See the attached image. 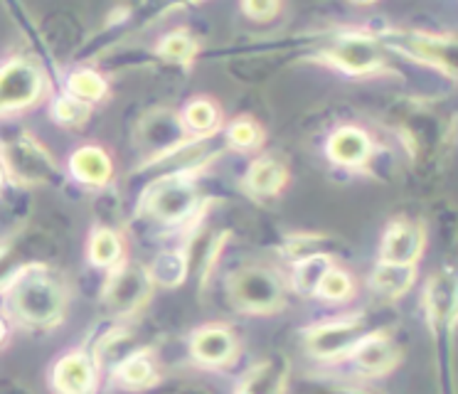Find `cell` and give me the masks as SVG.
I'll use <instances>...</instances> for the list:
<instances>
[{
    "label": "cell",
    "instance_id": "f1b7e54d",
    "mask_svg": "<svg viewBox=\"0 0 458 394\" xmlns=\"http://www.w3.org/2000/svg\"><path fill=\"white\" fill-rule=\"evenodd\" d=\"M279 10L276 3H244V13L254 20H269Z\"/></svg>",
    "mask_w": 458,
    "mask_h": 394
},
{
    "label": "cell",
    "instance_id": "3957f363",
    "mask_svg": "<svg viewBox=\"0 0 458 394\" xmlns=\"http://www.w3.org/2000/svg\"><path fill=\"white\" fill-rule=\"evenodd\" d=\"M195 190L182 177L160 180L148 190V210L160 219H182L192 210Z\"/></svg>",
    "mask_w": 458,
    "mask_h": 394
},
{
    "label": "cell",
    "instance_id": "277c9868",
    "mask_svg": "<svg viewBox=\"0 0 458 394\" xmlns=\"http://www.w3.org/2000/svg\"><path fill=\"white\" fill-rule=\"evenodd\" d=\"M232 288H234V298L251 311H267L281 301L279 278L264 269H250L240 274Z\"/></svg>",
    "mask_w": 458,
    "mask_h": 394
},
{
    "label": "cell",
    "instance_id": "8fae6325",
    "mask_svg": "<svg viewBox=\"0 0 458 394\" xmlns=\"http://www.w3.org/2000/svg\"><path fill=\"white\" fill-rule=\"evenodd\" d=\"M404 52L427 59L431 64L444 67L451 74H458V39L454 38H414L404 39Z\"/></svg>",
    "mask_w": 458,
    "mask_h": 394
},
{
    "label": "cell",
    "instance_id": "4dcf8cb0",
    "mask_svg": "<svg viewBox=\"0 0 458 394\" xmlns=\"http://www.w3.org/2000/svg\"><path fill=\"white\" fill-rule=\"evenodd\" d=\"M5 183V170H3V166H0V185Z\"/></svg>",
    "mask_w": 458,
    "mask_h": 394
},
{
    "label": "cell",
    "instance_id": "603a6c76",
    "mask_svg": "<svg viewBox=\"0 0 458 394\" xmlns=\"http://www.w3.org/2000/svg\"><path fill=\"white\" fill-rule=\"evenodd\" d=\"M185 124L195 133H205L209 128L217 126V108L212 107L209 101H192L185 108Z\"/></svg>",
    "mask_w": 458,
    "mask_h": 394
},
{
    "label": "cell",
    "instance_id": "5b68a950",
    "mask_svg": "<svg viewBox=\"0 0 458 394\" xmlns=\"http://www.w3.org/2000/svg\"><path fill=\"white\" fill-rule=\"evenodd\" d=\"M97 367L87 353H67L52 367V387L57 394H91Z\"/></svg>",
    "mask_w": 458,
    "mask_h": 394
},
{
    "label": "cell",
    "instance_id": "9c48e42d",
    "mask_svg": "<svg viewBox=\"0 0 458 394\" xmlns=\"http://www.w3.org/2000/svg\"><path fill=\"white\" fill-rule=\"evenodd\" d=\"M365 340L362 335V328L355 321L350 323H333L323 325L316 333H310V350L320 357H333V355L345 353V350H352L358 347L360 343Z\"/></svg>",
    "mask_w": 458,
    "mask_h": 394
},
{
    "label": "cell",
    "instance_id": "ac0fdd59",
    "mask_svg": "<svg viewBox=\"0 0 458 394\" xmlns=\"http://www.w3.org/2000/svg\"><path fill=\"white\" fill-rule=\"evenodd\" d=\"M414 278L411 266H399V264H382L375 269L372 274V286L377 288L379 294L387 296H399L402 291H407L409 284Z\"/></svg>",
    "mask_w": 458,
    "mask_h": 394
},
{
    "label": "cell",
    "instance_id": "4fadbf2b",
    "mask_svg": "<svg viewBox=\"0 0 458 394\" xmlns=\"http://www.w3.org/2000/svg\"><path fill=\"white\" fill-rule=\"evenodd\" d=\"M72 176L77 177L80 183L87 185H104L111 177V160L109 156L97 146L80 148L70 160Z\"/></svg>",
    "mask_w": 458,
    "mask_h": 394
},
{
    "label": "cell",
    "instance_id": "4316f807",
    "mask_svg": "<svg viewBox=\"0 0 458 394\" xmlns=\"http://www.w3.org/2000/svg\"><path fill=\"white\" fill-rule=\"evenodd\" d=\"M160 55L168 59H175V62H188V59H192V55H195V42H192L188 35L175 32V35H170V38L163 39Z\"/></svg>",
    "mask_w": 458,
    "mask_h": 394
},
{
    "label": "cell",
    "instance_id": "7c38bea8",
    "mask_svg": "<svg viewBox=\"0 0 458 394\" xmlns=\"http://www.w3.org/2000/svg\"><path fill=\"white\" fill-rule=\"evenodd\" d=\"M369 136L355 126H345L335 131L328 141V153L335 163L355 167L362 166L369 156Z\"/></svg>",
    "mask_w": 458,
    "mask_h": 394
},
{
    "label": "cell",
    "instance_id": "44dd1931",
    "mask_svg": "<svg viewBox=\"0 0 458 394\" xmlns=\"http://www.w3.org/2000/svg\"><path fill=\"white\" fill-rule=\"evenodd\" d=\"M281 387H284V374L271 364H261L247 377L242 394H281Z\"/></svg>",
    "mask_w": 458,
    "mask_h": 394
},
{
    "label": "cell",
    "instance_id": "2e32d148",
    "mask_svg": "<svg viewBox=\"0 0 458 394\" xmlns=\"http://www.w3.org/2000/svg\"><path fill=\"white\" fill-rule=\"evenodd\" d=\"M284 180H286V170L274 158H259L250 170V187L259 195L276 193L284 185Z\"/></svg>",
    "mask_w": 458,
    "mask_h": 394
},
{
    "label": "cell",
    "instance_id": "d4e9b609",
    "mask_svg": "<svg viewBox=\"0 0 458 394\" xmlns=\"http://www.w3.org/2000/svg\"><path fill=\"white\" fill-rule=\"evenodd\" d=\"M229 143L234 148H242V150H250V148H257L261 143V131L254 121H234L232 128H229Z\"/></svg>",
    "mask_w": 458,
    "mask_h": 394
},
{
    "label": "cell",
    "instance_id": "83f0119b",
    "mask_svg": "<svg viewBox=\"0 0 458 394\" xmlns=\"http://www.w3.org/2000/svg\"><path fill=\"white\" fill-rule=\"evenodd\" d=\"M350 288H352V284H350V276L343 274V271H328V274H326V278H323L318 286L320 296L333 298V301H338V298H345V296H350Z\"/></svg>",
    "mask_w": 458,
    "mask_h": 394
},
{
    "label": "cell",
    "instance_id": "cb8c5ba5",
    "mask_svg": "<svg viewBox=\"0 0 458 394\" xmlns=\"http://www.w3.org/2000/svg\"><path fill=\"white\" fill-rule=\"evenodd\" d=\"M55 118L60 124H67V126H77V124H84L87 116H89V104H84L80 98L74 97H60L55 101Z\"/></svg>",
    "mask_w": 458,
    "mask_h": 394
},
{
    "label": "cell",
    "instance_id": "8992f818",
    "mask_svg": "<svg viewBox=\"0 0 458 394\" xmlns=\"http://www.w3.org/2000/svg\"><path fill=\"white\" fill-rule=\"evenodd\" d=\"M146 294H148V276L139 266H123L109 278L104 301L114 313H129L146 298Z\"/></svg>",
    "mask_w": 458,
    "mask_h": 394
},
{
    "label": "cell",
    "instance_id": "d6986e66",
    "mask_svg": "<svg viewBox=\"0 0 458 394\" xmlns=\"http://www.w3.org/2000/svg\"><path fill=\"white\" fill-rule=\"evenodd\" d=\"M67 89H70V94L74 98H80L84 104H91V101H99L106 94V81L91 69H80L70 77Z\"/></svg>",
    "mask_w": 458,
    "mask_h": 394
},
{
    "label": "cell",
    "instance_id": "484cf974",
    "mask_svg": "<svg viewBox=\"0 0 458 394\" xmlns=\"http://www.w3.org/2000/svg\"><path fill=\"white\" fill-rule=\"evenodd\" d=\"M185 274V261L180 254H163L153 266V278L160 284H178Z\"/></svg>",
    "mask_w": 458,
    "mask_h": 394
},
{
    "label": "cell",
    "instance_id": "7a4b0ae2",
    "mask_svg": "<svg viewBox=\"0 0 458 394\" xmlns=\"http://www.w3.org/2000/svg\"><path fill=\"white\" fill-rule=\"evenodd\" d=\"M45 91V79L40 69L25 62L11 59L0 67V114L15 108L30 107Z\"/></svg>",
    "mask_w": 458,
    "mask_h": 394
},
{
    "label": "cell",
    "instance_id": "f546056e",
    "mask_svg": "<svg viewBox=\"0 0 458 394\" xmlns=\"http://www.w3.org/2000/svg\"><path fill=\"white\" fill-rule=\"evenodd\" d=\"M5 338H8V323H5V318L0 315V345L5 343Z\"/></svg>",
    "mask_w": 458,
    "mask_h": 394
},
{
    "label": "cell",
    "instance_id": "ffe728a7",
    "mask_svg": "<svg viewBox=\"0 0 458 394\" xmlns=\"http://www.w3.org/2000/svg\"><path fill=\"white\" fill-rule=\"evenodd\" d=\"M330 271V261L328 256H309V259H303L299 266H296V286H299L301 291H316L320 286V281L326 278V274Z\"/></svg>",
    "mask_w": 458,
    "mask_h": 394
},
{
    "label": "cell",
    "instance_id": "9a60e30c",
    "mask_svg": "<svg viewBox=\"0 0 458 394\" xmlns=\"http://www.w3.org/2000/svg\"><path fill=\"white\" fill-rule=\"evenodd\" d=\"M355 360L362 370L368 373H385L392 360H394V353H392V345L379 338V335H372V338H365L362 343L355 347Z\"/></svg>",
    "mask_w": 458,
    "mask_h": 394
},
{
    "label": "cell",
    "instance_id": "7402d4cb",
    "mask_svg": "<svg viewBox=\"0 0 458 394\" xmlns=\"http://www.w3.org/2000/svg\"><path fill=\"white\" fill-rule=\"evenodd\" d=\"M116 377L126 387H146L153 380V367L143 355H136V357H129L126 363L121 364L116 370Z\"/></svg>",
    "mask_w": 458,
    "mask_h": 394
},
{
    "label": "cell",
    "instance_id": "ba28073f",
    "mask_svg": "<svg viewBox=\"0 0 458 394\" xmlns=\"http://www.w3.org/2000/svg\"><path fill=\"white\" fill-rule=\"evenodd\" d=\"M424 249V236L417 225L407 219H397L387 227L385 239H382V259L385 264L411 266Z\"/></svg>",
    "mask_w": 458,
    "mask_h": 394
},
{
    "label": "cell",
    "instance_id": "e0dca14e",
    "mask_svg": "<svg viewBox=\"0 0 458 394\" xmlns=\"http://www.w3.org/2000/svg\"><path fill=\"white\" fill-rule=\"evenodd\" d=\"M123 256V244L111 229H97L89 239V261L101 269L116 266Z\"/></svg>",
    "mask_w": 458,
    "mask_h": 394
},
{
    "label": "cell",
    "instance_id": "52a82bcc",
    "mask_svg": "<svg viewBox=\"0 0 458 394\" xmlns=\"http://www.w3.org/2000/svg\"><path fill=\"white\" fill-rule=\"evenodd\" d=\"M3 160L11 170L13 176L21 177V180H47L50 176H55V163L52 158L42 150L40 146H35L30 141H15V143H8L5 150H3Z\"/></svg>",
    "mask_w": 458,
    "mask_h": 394
},
{
    "label": "cell",
    "instance_id": "5bb4252c",
    "mask_svg": "<svg viewBox=\"0 0 458 394\" xmlns=\"http://www.w3.org/2000/svg\"><path fill=\"white\" fill-rule=\"evenodd\" d=\"M192 350H195V355H198L202 363L217 364L225 363L229 355H232L234 340L222 328H208V330H199L195 343H192Z\"/></svg>",
    "mask_w": 458,
    "mask_h": 394
},
{
    "label": "cell",
    "instance_id": "6da1fadb",
    "mask_svg": "<svg viewBox=\"0 0 458 394\" xmlns=\"http://www.w3.org/2000/svg\"><path fill=\"white\" fill-rule=\"evenodd\" d=\"M11 311L28 325L57 323L64 311V288L42 266H30L11 281Z\"/></svg>",
    "mask_w": 458,
    "mask_h": 394
},
{
    "label": "cell",
    "instance_id": "30bf717a",
    "mask_svg": "<svg viewBox=\"0 0 458 394\" xmlns=\"http://www.w3.org/2000/svg\"><path fill=\"white\" fill-rule=\"evenodd\" d=\"M333 62L352 74L372 72L379 64L377 45H375V39L362 38V35H350L338 42V47L333 52Z\"/></svg>",
    "mask_w": 458,
    "mask_h": 394
}]
</instances>
